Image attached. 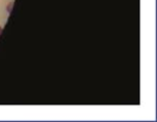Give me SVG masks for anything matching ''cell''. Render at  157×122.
<instances>
[{"mask_svg":"<svg viewBox=\"0 0 157 122\" xmlns=\"http://www.w3.org/2000/svg\"><path fill=\"white\" fill-rule=\"evenodd\" d=\"M0 33H1V28H0Z\"/></svg>","mask_w":157,"mask_h":122,"instance_id":"1","label":"cell"}]
</instances>
